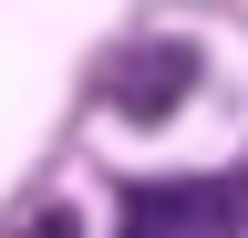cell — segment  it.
<instances>
[{"instance_id":"6da1fadb","label":"cell","mask_w":248,"mask_h":238,"mask_svg":"<svg viewBox=\"0 0 248 238\" xmlns=\"http://www.w3.org/2000/svg\"><path fill=\"white\" fill-rule=\"evenodd\" d=\"M186 83H197V42H176V32L155 42L145 32V42H124L114 63H104L93 94H104L114 114H166V104H186Z\"/></svg>"},{"instance_id":"7a4b0ae2","label":"cell","mask_w":248,"mask_h":238,"mask_svg":"<svg viewBox=\"0 0 248 238\" xmlns=\"http://www.w3.org/2000/svg\"><path fill=\"white\" fill-rule=\"evenodd\" d=\"M11 238H83V218H73V197H42V207H31Z\"/></svg>"}]
</instances>
